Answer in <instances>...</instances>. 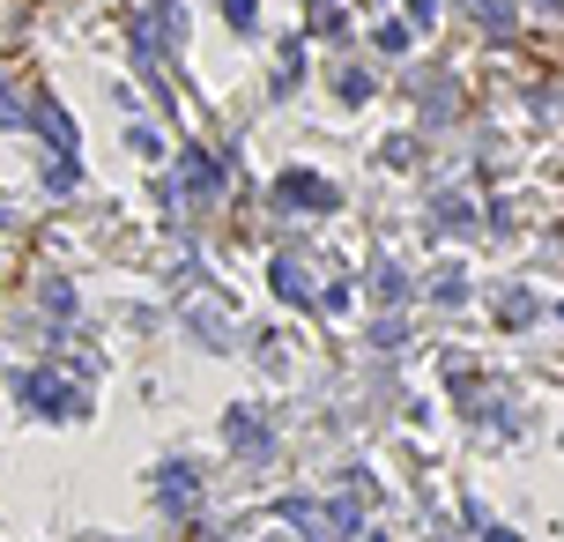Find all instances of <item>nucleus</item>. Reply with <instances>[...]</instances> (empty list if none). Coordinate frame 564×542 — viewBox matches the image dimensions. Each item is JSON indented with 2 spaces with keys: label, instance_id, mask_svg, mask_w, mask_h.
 I'll use <instances>...</instances> for the list:
<instances>
[{
  "label": "nucleus",
  "instance_id": "obj_1",
  "mask_svg": "<svg viewBox=\"0 0 564 542\" xmlns=\"http://www.w3.org/2000/svg\"><path fill=\"white\" fill-rule=\"evenodd\" d=\"M282 201H305V209H334V186H327V178H312V171H290V178H282Z\"/></svg>",
  "mask_w": 564,
  "mask_h": 542
},
{
  "label": "nucleus",
  "instance_id": "obj_2",
  "mask_svg": "<svg viewBox=\"0 0 564 542\" xmlns=\"http://www.w3.org/2000/svg\"><path fill=\"white\" fill-rule=\"evenodd\" d=\"M231 446H245V454L260 460V454H268V423L253 417V409H231Z\"/></svg>",
  "mask_w": 564,
  "mask_h": 542
},
{
  "label": "nucleus",
  "instance_id": "obj_3",
  "mask_svg": "<svg viewBox=\"0 0 564 542\" xmlns=\"http://www.w3.org/2000/svg\"><path fill=\"white\" fill-rule=\"evenodd\" d=\"M476 15H483L490 38H513V8H505V0H476Z\"/></svg>",
  "mask_w": 564,
  "mask_h": 542
},
{
  "label": "nucleus",
  "instance_id": "obj_4",
  "mask_svg": "<svg viewBox=\"0 0 564 542\" xmlns=\"http://www.w3.org/2000/svg\"><path fill=\"white\" fill-rule=\"evenodd\" d=\"M371 291H379V297H402V291H408V283H402V268H394V260H379V275H371Z\"/></svg>",
  "mask_w": 564,
  "mask_h": 542
},
{
  "label": "nucleus",
  "instance_id": "obj_5",
  "mask_svg": "<svg viewBox=\"0 0 564 542\" xmlns=\"http://www.w3.org/2000/svg\"><path fill=\"white\" fill-rule=\"evenodd\" d=\"M275 291H282V297H305V275H297V260H275Z\"/></svg>",
  "mask_w": 564,
  "mask_h": 542
},
{
  "label": "nucleus",
  "instance_id": "obj_6",
  "mask_svg": "<svg viewBox=\"0 0 564 542\" xmlns=\"http://www.w3.org/2000/svg\"><path fill=\"white\" fill-rule=\"evenodd\" d=\"M461 297H468V283H461V268H445V275H439V305H461Z\"/></svg>",
  "mask_w": 564,
  "mask_h": 542
},
{
  "label": "nucleus",
  "instance_id": "obj_7",
  "mask_svg": "<svg viewBox=\"0 0 564 542\" xmlns=\"http://www.w3.org/2000/svg\"><path fill=\"white\" fill-rule=\"evenodd\" d=\"M0 126H23V104H15L8 89H0Z\"/></svg>",
  "mask_w": 564,
  "mask_h": 542
},
{
  "label": "nucleus",
  "instance_id": "obj_8",
  "mask_svg": "<svg viewBox=\"0 0 564 542\" xmlns=\"http://www.w3.org/2000/svg\"><path fill=\"white\" fill-rule=\"evenodd\" d=\"M490 542H520V535H505V528H490Z\"/></svg>",
  "mask_w": 564,
  "mask_h": 542
}]
</instances>
